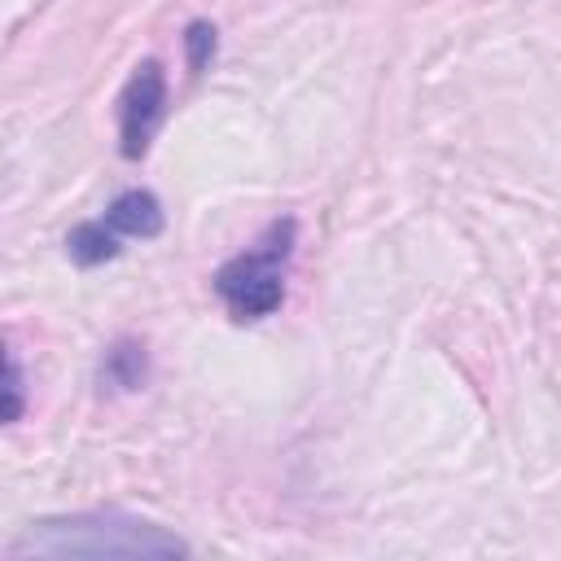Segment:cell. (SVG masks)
<instances>
[{
    "label": "cell",
    "instance_id": "cell-3",
    "mask_svg": "<svg viewBox=\"0 0 561 561\" xmlns=\"http://www.w3.org/2000/svg\"><path fill=\"white\" fill-rule=\"evenodd\" d=\"M162 118H167V75L149 57L131 70V79L118 92V149H123V158H131V162L145 158Z\"/></svg>",
    "mask_w": 561,
    "mask_h": 561
},
{
    "label": "cell",
    "instance_id": "cell-6",
    "mask_svg": "<svg viewBox=\"0 0 561 561\" xmlns=\"http://www.w3.org/2000/svg\"><path fill=\"white\" fill-rule=\"evenodd\" d=\"M123 250V237L105 224V219H83L66 232V254L79 263V267H96V263H110L118 259Z\"/></svg>",
    "mask_w": 561,
    "mask_h": 561
},
{
    "label": "cell",
    "instance_id": "cell-4",
    "mask_svg": "<svg viewBox=\"0 0 561 561\" xmlns=\"http://www.w3.org/2000/svg\"><path fill=\"white\" fill-rule=\"evenodd\" d=\"M101 219H105L118 237H140V241H149V237L162 232V202H158L149 188H127V193H118V197L105 206Z\"/></svg>",
    "mask_w": 561,
    "mask_h": 561
},
{
    "label": "cell",
    "instance_id": "cell-7",
    "mask_svg": "<svg viewBox=\"0 0 561 561\" xmlns=\"http://www.w3.org/2000/svg\"><path fill=\"white\" fill-rule=\"evenodd\" d=\"M215 48H219V39H215L210 22H188L184 26V61H188L193 75H202L215 61Z\"/></svg>",
    "mask_w": 561,
    "mask_h": 561
},
{
    "label": "cell",
    "instance_id": "cell-8",
    "mask_svg": "<svg viewBox=\"0 0 561 561\" xmlns=\"http://www.w3.org/2000/svg\"><path fill=\"white\" fill-rule=\"evenodd\" d=\"M22 412H26V377H22L18 355L9 351L4 355V421L13 425V421H22Z\"/></svg>",
    "mask_w": 561,
    "mask_h": 561
},
{
    "label": "cell",
    "instance_id": "cell-2",
    "mask_svg": "<svg viewBox=\"0 0 561 561\" xmlns=\"http://www.w3.org/2000/svg\"><path fill=\"white\" fill-rule=\"evenodd\" d=\"M294 241H298V224L285 215V219L267 224V232L254 245H245L241 254H232L215 272V294L232 320H241V324L263 320L285 302V276H289Z\"/></svg>",
    "mask_w": 561,
    "mask_h": 561
},
{
    "label": "cell",
    "instance_id": "cell-1",
    "mask_svg": "<svg viewBox=\"0 0 561 561\" xmlns=\"http://www.w3.org/2000/svg\"><path fill=\"white\" fill-rule=\"evenodd\" d=\"M9 557H188V543L131 513H70L31 522Z\"/></svg>",
    "mask_w": 561,
    "mask_h": 561
},
{
    "label": "cell",
    "instance_id": "cell-5",
    "mask_svg": "<svg viewBox=\"0 0 561 561\" xmlns=\"http://www.w3.org/2000/svg\"><path fill=\"white\" fill-rule=\"evenodd\" d=\"M96 381H101V390H114V394L140 390V386L149 381V355H145V346H140L136 337L114 342V346L101 355V364H96Z\"/></svg>",
    "mask_w": 561,
    "mask_h": 561
}]
</instances>
